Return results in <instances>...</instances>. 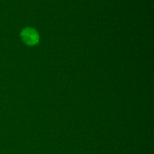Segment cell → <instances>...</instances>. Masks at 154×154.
<instances>
[{"label":"cell","mask_w":154,"mask_h":154,"mask_svg":"<svg viewBox=\"0 0 154 154\" xmlns=\"http://www.w3.org/2000/svg\"><path fill=\"white\" fill-rule=\"evenodd\" d=\"M20 38L23 42L29 46H35L38 45L40 35L37 30L32 27H26L21 31Z\"/></svg>","instance_id":"6da1fadb"}]
</instances>
